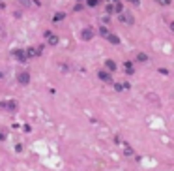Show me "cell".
<instances>
[{"mask_svg":"<svg viewBox=\"0 0 174 171\" xmlns=\"http://www.w3.org/2000/svg\"><path fill=\"white\" fill-rule=\"evenodd\" d=\"M86 6L88 8H96V6H99V0H86Z\"/></svg>","mask_w":174,"mask_h":171,"instance_id":"16","label":"cell"},{"mask_svg":"<svg viewBox=\"0 0 174 171\" xmlns=\"http://www.w3.org/2000/svg\"><path fill=\"white\" fill-rule=\"evenodd\" d=\"M124 70H126V73H127V75H133V73H135V68H133V62H129V60H126V62H124Z\"/></svg>","mask_w":174,"mask_h":171,"instance_id":"9","label":"cell"},{"mask_svg":"<svg viewBox=\"0 0 174 171\" xmlns=\"http://www.w3.org/2000/svg\"><path fill=\"white\" fill-rule=\"evenodd\" d=\"M43 38L47 40V43H49V45H56V43H58V36H56V34H52L51 30H45Z\"/></svg>","mask_w":174,"mask_h":171,"instance_id":"6","label":"cell"},{"mask_svg":"<svg viewBox=\"0 0 174 171\" xmlns=\"http://www.w3.org/2000/svg\"><path fill=\"white\" fill-rule=\"evenodd\" d=\"M129 87H131L129 83H114V90H116V92H122V90H127Z\"/></svg>","mask_w":174,"mask_h":171,"instance_id":"11","label":"cell"},{"mask_svg":"<svg viewBox=\"0 0 174 171\" xmlns=\"http://www.w3.org/2000/svg\"><path fill=\"white\" fill-rule=\"evenodd\" d=\"M124 154H126V156H129V158H135V160H139V156L133 152V149H131L129 145H124Z\"/></svg>","mask_w":174,"mask_h":171,"instance_id":"10","label":"cell"},{"mask_svg":"<svg viewBox=\"0 0 174 171\" xmlns=\"http://www.w3.org/2000/svg\"><path fill=\"white\" fill-rule=\"evenodd\" d=\"M64 17H66V13H54L52 21H54V23H60V21H64Z\"/></svg>","mask_w":174,"mask_h":171,"instance_id":"14","label":"cell"},{"mask_svg":"<svg viewBox=\"0 0 174 171\" xmlns=\"http://www.w3.org/2000/svg\"><path fill=\"white\" fill-rule=\"evenodd\" d=\"M81 9H82V4H81V2H79V4H75V11H81Z\"/></svg>","mask_w":174,"mask_h":171,"instance_id":"20","label":"cell"},{"mask_svg":"<svg viewBox=\"0 0 174 171\" xmlns=\"http://www.w3.org/2000/svg\"><path fill=\"white\" fill-rule=\"evenodd\" d=\"M2 77H4V73H2V72H0V79H2Z\"/></svg>","mask_w":174,"mask_h":171,"instance_id":"24","label":"cell"},{"mask_svg":"<svg viewBox=\"0 0 174 171\" xmlns=\"http://www.w3.org/2000/svg\"><path fill=\"white\" fill-rule=\"evenodd\" d=\"M0 109H6V111H17L19 109V104L15 100H4L0 102Z\"/></svg>","mask_w":174,"mask_h":171,"instance_id":"2","label":"cell"},{"mask_svg":"<svg viewBox=\"0 0 174 171\" xmlns=\"http://www.w3.org/2000/svg\"><path fill=\"white\" fill-rule=\"evenodd\" d=\"M118 19H120V23H126V24H133V23H135V17H133L129 11H122V13L118 15Z\"/></svg>","mask_w":174,"mask_h":171,"instance_id":"5","label":"cell"},{"mask_svg":"<svg viewBox=\"0 0 174 171\" xmlns=\"http://www.w3.org/2000/svg\"><path fill=\"white\" fill-rule=\"evenodd\" d=\"M11 56H13L17 62H21V64H24V62L28 60V56H26V49H13V51H11Z\"/></svg>","mask_w":174,"mask_h":171,"instance_id":"1","label":"cell"},{"mask_svg":"<svg viewBox=\"0 0 174 171\" xmlns=\"http://www.w3.org/2000/svg\"><path fill=\"white\" fill-rule=\"evenodd\" d=\"M105 70H107V72H111V73H114V72H116V62H114V60H111V58H109V60H105Z\"/></svg>","mask_w":174,"mask_h":171,"instance_id":"8","label":"cell"},{"mask_svg":"<svg viewBox=\"0 0 174 171\" xmlns=\"http://www.w3.org/2000/svg\"><path fill=\"white\" fill-rule=\"evenodd\" d=\"M4 139H6V134H4V132L0 130V141H4Z\"/></svg>","mask_w":174,"mask_h":171,"instance_id":"21","label":"cell"},{"mask_svg":"<svg viewBox=\"0 0 174 171\" xmlns=\"http://www.w3.org/2000/svg\"><path fill=\"white\" fill-rule=\"evenodd\" d=\"M126 2H129V4H133V6H139V4H141V0H126Z\"/></svg>","mask_w":174,"mask_h":171,"instance_id":"19","label":"cell"},{"mask_svg":"<svg viewBox=\"0 0 174 171\" xmlns=\"http://www.w3.org/2000/svg\"><path fill=\"white\" fill-rule=\"evenodd\" d=\"M97 77H99L103 83H112V73L107 72V70H99V72H97Z\"/></svg>","mask_w":174,"mask_h":171,"instance_id":"7","label":"cell"},{"mask_svg":"<svg viewBox=\"0 0 174 171\" xmlns=\"http://www.w3.org/2000/svg\"><path fill=\"white\" fill-rule=\"evenodd\" d=\"M156 2H157L159 6H169V4H171V0H156Z\"/></svg>","mask_w":174,"mask_h":171,"instance_id":"18","label":"cell"},{"mask_svg":"<svg viewBox=\"0 0 174 171\" xmlns=\"http://www.w3.org/2000/svg\"><path fill=\"white\" fill-rule=\"evenodd\" d=\"M105 11H107L109 15H112V13H114V6H112V4H107V8H105Z\"/></svg>","mask_w":174,"mask_h":171,"instance_id":"17","label":"cell"},{"mask_svg":"<svg viewBox=\"0 0 174 171\" xmlns=\"http://www.w3.org/2000/svg\"><path fill=\"white\" fill-rule=\"evenodd\" d=\"M107 40H109V41H111L112 45H118V43H120V38H118L116 34H112V32H111V34L107 36Z\"/></svg>","mask_w":174,"mask_h":171,"instance_id":"12","label":"cell"},{"mask_svg":"<svg viewBox=\"0 0 174 171\" xmlns=\"http://www.w3.org/2000/svg\"><path fill=\"white\" fill-rule=\"evenodd\" d=\"M148 60V55L146 53H139L137 55V62H146Z\"/></svg>","mask_w":174,"mask_h":171,"instance_id":"15","label":"cell"},{"mask_svg":"<svg viewBox=\"0 0 174 171\" xmlns=\"http://www.w3.org/2000/svg\"><path fill=\"white\" fill-rule=\"evenodd\" d=\"M21 2H28V0H21Z\"/></svg>","mask_w":174,"mask_h":171,"instance_id":"25","label":"cell"},{"mask_svg":"<svg viewBox=\"0 0 174 171\" xmlns=\"http://www.w3.org/2000/svg\"><path fill=\"white\" fill-rule=\"evenodd\" d=\"M2 9H6V4H4V2L0 0V11H2Z\"/></svg>","mask_w":174,"mask_h":171,"instance_id":"22","label":"cell"},{"mask_svg":"<svg viewBox=\"0 0 174 171\" xmlns=\"http://www.w3.org/2000/svg\"><path fill=\"white\" fill-rule=\"evenodd\" d=\"M94 34H96L94 28H92V26H86V28L81 30V40H82V41H90V40L94 38Z\"/></svg>","mask_w":174,"mask_h":171,"instance_id":"3","label":"cell"},{"mask_svg":"<svg viewBox=\"0 0 174 171\" xmlns=\"http://www.w3.org/2000/svg\"><path fill=\"white\" fill-rule=\"evenodd\" d=\"M97 32H99V36H103V38H107V36L111 34V30H109L107 26H99V28H97Z\"/></svg>","mask_w":174,"mask_h":171,"instance_id":"13","label":"cell"},{"mask_svg":"<svg viewBox=\"0 0 174 171\" xmlns=\"http://www.w3.org/2000/svg\"><path fill=\"white\" fill-rule=\"evenodd\" d=\"M171 30H172V32H174V21H172V23H171Z\"/></svg>","mask_w":174,"mask_h":171,"instance_id":"23","label":"cell"},{"mask_svg":"<svg viewBox=\"0 0 174 171\" xmlns=\"http://www.w3.org/2000/svg\"><path fill=\"white\" fill-rule=\"evenodd\" d=\"M17 83L22 85V87L28 85V83H30V72H24V70L19 72V73H17Z\"/></svg>","mask_w":174,"mask_h":171,"instance_id":"4","label":"cell"}]
</instances>
